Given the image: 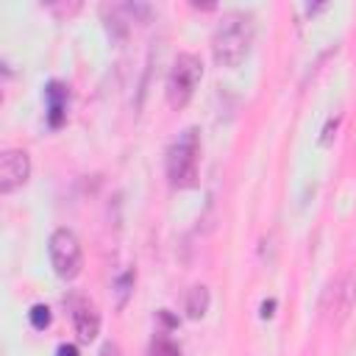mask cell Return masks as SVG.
<instances>
[{"mask_svg":"<svg viewBox=\"0 0 356 356\" xmlns=\"http://www.w3.org/2000/svg\"><path fill=\"white\" fill-rule=\"evenodd\" d=\"M56 356H81V353H78V348H75V345L64 342V345H58V348H56Z\"/></svg>","mask_w":356,"mask_h":356,"instance_id":"5bb4252c","label":"cell"},{"mask_svg":"<svg viewBox=\"0 0 356 356\" xmlns=\"http://www.w3.org/2000/svg\"><path fill=\"white\" fill-rule=\"evenodd\" d=\"M134 281V270H128L125 275L117 278V289H120V303H125V295H128V284Z\"/></svg>","mask_w":356,"mask_h":356,"instance_id":"4fadbf2b","label":"cell"},{"mask_svg":"<svg viewBox=\"0 0 356 356\" xmlns=\"http://www.w3.org/2000/svg\"><path fill=\"white\" fill-rule=\"evenodd\" d=\"M47 253H50V264L56 270L58 278H75L83 267V253H81V242L70 228H56L50 234L47 242Z\"/></svg>","mask_w":356,"mask_h":356,"instance_id":"5b68a950","label":"cell"},{"mask_svg":"<svg viewBox=\"0 0 356 356\" xmlns=\"http://www.w3.org/2000/svg\"><path fill=\"white\" fill-rule=\"evenodd\" d=\"M273 309H275V300H264V303H261V317H270Z\"/></svg>","mask_w":356,"mask_h":356,"instance_id":"2e32d148","label":"cell"},{"mask_svg":"<svg viewBox=\"0 0 356 356\" xmlns=\"http://www.w3.org/2000/svg\"><path fill=\"white\" fill-rule=\"evenodd\" d=\"M197 156H200L197 128L181 131L178 139L167 147V159H164L167 178H170L172 186H178V189L195 186V178H197Z\"/></svg>","mask_w":356,"mask_h":356,"instance_id":"7a4b0ae2","label":"cell"},{"mask_svg":"<svg viewBox=\"0 0 356 356\" xmlns=\"http://www.w3.org/2000/svg\"><path fill=\"white\" fill-rule=\"evenodd\" d=\"M339 120L342 117H331L328 122H325V128H323V145H331V139H334V134H337V128H339Z\"/></svg>","mask_w":356,"mask_h":356,"instance_id":"7c38bea8","label":"cell"},{"mask_svg":"<svg viewBox=\"0 0 356 356\" xmlns=\"http://www.w3.org/2000/svg\"><path fill=\"white\" fill-rule=\"evenodd\" d=\"M31 175V156L19 147L3 150L0 153V192L11 195L14 189H19Z\"/></svg>","mask_w":356,"mask_h":356,"instance_id":"8992f818","label":"cell"},{"mask_svg":"<svg viewBox=\"0 0 356 356\" xmlns=\"http://www.w3.org/2000/svg\"><path fill=\"white\" fill-rule=\"evenodd\" d=\"M97 356H122V350H120L114 342H106V345L97 350Z\"/></svg>","mask_w":356,"mask_h":356,"instance_id":"9a60e30c","label":"cell"},{"mask_svg":"<svg viewBox=\"0 0 356 356\" xmlns=\"http://www.w3.org/2000/svg\"><path fill=\"white\" fill-rule=\"evenodd\" d=\"M253 17L245 11H228L211 33V53L220 67H239L253 44Z\"/></svg>","mask_w":356,"mask_h":356,"instance_id":"6da1fadb","label":"cell"},{"mask_svg":"<svg viewBox=\"0 0 356 356\" xmlns=\"http://www.w3.org/2000/svg\"><path fill=\"white\" fill-rule=\"evenodd\" d=\"M209 303H211V295H209V289L203 286V284H197V286H192L189 292H186V317L189 320H200L206 312H209Z\"/></svg>","mask_w":356,"mask_h":356,"instance_id":"9c48e42d","label":"cell"},{"mask_svg":"<svg viewBox=\"0 0 356 356\" xmlns=\"http://www.w3.org/2000/svg\"><path fill=\"white\" fill-rule=\"evenodd\" d=\"M203 78V64L195 53H178V58L172 61V70L167 75V103L172 108H181L192 100L197 83Z\"/></svg>","mask_w":356,"mask_h":356,"instance_id":"3957f363","label":"cell"},{"mask_svg":"<svg viewBox=\"0 0 356 356\" xmlns=\"http://www.w3.org/2000/svg\"><path fill=\"white\" fill-rule=\"evenodd\" d=\"M353 303H356V273L353 270H345L323 292V303H320L323 320L328 325H339L350 314Z\"/></svg>","mask_w":356,"mask_h":356,"instance_id":"277c9868","label":"cell"},{"mask_svg":"<svg viewBox=\"0 0 356 356\" xmlns=\"http://www.w3.org/2000/svg\"><path fill=\"white\" fill-rule=\"evenodd\" d=\"M147 356H181V350H178V345H175L167 334H156V337L150 339Z\"/></svg>","mask_w":356,"mask_h":356,"instance_id":"30bf717a","label":"cell"},{"mask_svg":"<svg viewBox=\"0 0 356 356\" xmlns=\"http://www.w3.org/2000/svg\"><path fill=\"white\" fill-rule=\"evenodd\" d=\"M28 320H31V325H33L36 331H44V328L50 325V309H47L44 303H36V306H31Z\"/></svg>","mask_w":356,"mask_h":356,"instance_id":"8fae6325","label":"cell"},{"mask_svg":"<svg viewBox=\"0 0 356 356\" xmlns=\"http://www.w3.org/2000/svg\"><path fill=\"white\" fill-rule=\"evenodd\" d=\"M44 95H47V103H50V114H47V122L56 128V125H61V120H64V106H67V86H64V83H58V81H53V83L44 89Z\"/></svg>","mask_w":356,"mask_h":356,"instance_id":"ba28073f","label":"cell"},{"mask_svg":"<svg viewBox=\"0 0 356 356\" xmlns=\"http://www.w3.org/2000/svg\"><path fill=\"white\" fill-rule=\"evenodd\" d=\"M72 323H75V334L81 342H92L100 331V314L95 312V306L89 300H72Z\"/></svg>","mask_w":356,"mask_h":356,"instance_id":"52a82bcc","label":"cell"}]
</instances>
